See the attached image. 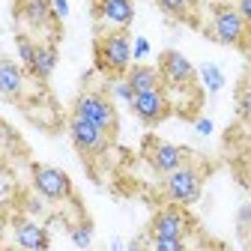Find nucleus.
Masks as SVG:
<instances>
[{
	"mask_svg": "<svg viewBox=\"0 0 251 251\" xmlns=\"http://www.w3.org/2000/svg\"><path fill=\"white\" fill-rule=\"evenodd\" d=\"M12 236H15V245H21L24 251H48V248H51L48 230H45L39 222H33V218H24V215L12 218Z\"/></svg>",
	"mask_w": 251,
	"mask_h": 251,
	"instance_id": "obj_12",
	"label": "nucleus"
},
{
	"mask_svg": "<svg viewBox=\"0 0 251 251\" xmlns=\"http://www.w3.org/2000/svg\"><path fill=\"white\" fill-rule=\"evenodd\" d=\"M123 78H126V84L135 90V96H138V93H147V90L165 87L159 66H147V63H135V66H129V72H126Z\"/></svg>",
	"mask_w": 251,
	"mask_h": 251,
	"instance_id": "obj_15",
	"label": "nucleus"
},
{
	"mask_svg": "<svg viewBox=\"0 0 251 251\" xmlns=\"http://www.w3.org/2000/svg\"><path fill=\"white\" fill-rule=\"evenodd\" d=\"M111 93L120 99V102H126V105H132V99H135V90L126 84V78H114V84H111Z\"/></svg>",
	"mask_w": 251,
	"mask_h": 251,
	"instance_id": "obj_22",
	"label": "nucleus"
},
{
	"mask_svg": "<svg viewBox=\"0 0 251 251\" xmlns=\"http://www.w3.org/2000/svg\"><path fill=\"white\" fill-rule=\"evenodd\" d=\"M201 192H203V174L195 165H188V162L165 176V198L171 203L192 206V203H198Z\"/></svg>",
	"mask_w": 251,
	"mask_h": 251,
	"instance_id": "obj_3",
	"label": "nucleus"
},
{
	"mask_svg": "<svg viewBox=\"0 0 251 251\" xmlns=\"http://www.w3.org/2000/svg\"><path fill=\"white\" fill-rule=\"evenodd\" d=\"M27 90V69L15 60H0V99L21 102Z\"/></svg>",
	"mask_w": 251,
	"mask_h": 251,
	"instance_id": "obj_13",
	"label": "nucleus"
},
{
	"mask_svg": "<svg viewBox=\"0 0 251 251\" xmlns=\"http://www.w3.org/2000/svg\"><path fill=\"white\" fill-rule=\"evenodd\" d=\"M111 251H126V245H123L120 239H114V242H111Z\"/></svg>",
	"mask_w": 251,
	"mask_h": 251,
	"instance_id": "obj_31",
	"label": "nucleus"
},
{
	"mask_svg": "<svg viewBox=\"0 0 251 251\" xmlns=\"http://www.w3.org/2000/svg\"><path fill=\"white\" fill-rule=\"evenodd\" d=\"M188 233H192V215L179 203L162 206L150 222V239H185Z\"/></svg>",
	"mask_w": 251,
	"mask_h": 251,
	"instance_id": "obj_5",
	"label": "nucleus"
},
{
	"mask_svg": "<svg viewBox=\"0 0 251 251\" xmlns=\"http://www.w3.org/2000/svg\"><path fill=\"white\" fill-rule=\"evenodd\" d=\"M69 236H72V242H75L78 248H90V245H93V227H90L87 222L72 225V227H69Z\"/></svg>",
	"mask_w": 251,
	"mask_h": 251,
	"instance_id": "obj_20",
	"label": "nucleus"
},
{
	"mask_svg": "<svg viewBox=\"0 0 251 251\" xmlns=\"http://www.w3.org/2000/svg\"><path fill=\"white\" fill-rule=\"evenodd\" d=\"M201 81H203V87L209 90V93H222V87H225V72L215 66V63H203L201 66Z\"/></svg>",
	"mask_w": 251,
	"mask_h": 251,
	"instance_id": "obj_18",
	"label": "nucleus"
},
{
	"mask_svg": "<svg viewBox=\"0 0 251 251\" xmlns=\"http://www.w3.org/2000/svg\"><path fill=\"white\" fill-rule=\"evenodd\" d=\"M72 114L87 120V123H93V126H99V129L108 132L111 138L117 132V108H114V102L108 96H102V93H96V90H84L75 99V105H72Z\"/></svg>",
	"mask_w": 251,
	"mask_h": 251,
	"instance_id": "obj_2",
	"label": "nucleus"
},
{
	"mask_svg": "<svg viewBox=\"0 0 251 251\" xmlns=\"http://www.w3.org/2000/svg\"><path fill=\"white\" fill-rule=\"evenodd\" d=\"M3 236H6V215L0 212V245H3Z\"/></svg>",
	"mask_w": 251,
	"mask_h": 251,
	"instance_id": "obj_30",
	"label": "nucleus"
},
{
	"mask_svg": "<svg viewBox=\"0 0 251 251\" xmlns=\"http://www.w3.org/2000/svg\"><path fill=\"white\" fill-rule=\"evenodd\" d=\"M147 162H150V168H152L155 174L168 176V174H174L176 168H182V165L188 162V152H185L182 147H176V144L150 141V147H147Z\"/></svg>",
	"mask_w": 251,
	"mask_h": 251,
	"instance_id": "obj_10",
	"label": "nucleus"
},
{
	"mask_svg": "<svg viewBox=\"0 0 251 251\" xmlns=\"http://www.w3.org/2000/svg\"><path fill=\"white\" fill-rule=\"evenodd\" d=\"M195 129H198V135H212L215 126H212L209 117H198V120H195Z\"/></svg>",
	"mask_w": 251,
	"mask_h": 251,
	"instance_id": "obj_25",
	"label": "nucleus"
},
{
	"mask_svg": "<svg viewBox=\"0 0 251 251\" xmlns=\"http://www.w3.org/2000/svg\"><path fill=\"white\" fill-rule=\"evenodd\" d=\"M129 108L144 126H159V123H165L171 117V96L165 93V87L147 90V93H138Z\"/></svg>",
	"mask_w": 251,
	"mask_h": 251,
	"instance_id": "obj_8",
	"label": "nucleus"
},
{
	"mask_svg": "<svg viewBox=\"0 0 251 251\" xmlns=\"http://www.w3.org/2000/svg\"><path fill=\"white\" fill-rule=\"evenodd\" d=\"M152 251H188L185 239H150Z\"/></svg>",
	"mask_w": 251,
	"mask_h": 251,
	"instance_id": "obj_23",
	"label": "nucleus"
},
{
	"mask_svg": "<svg viewBox=\"0 0 251 251\" xmlns=\"http://www.w3.org/2000/svg\"><path fill=\"white\" fill-rule=\"evenodd\" d=\"M57 45L54 42H39L36 45V57H33V66H30V75L36 81H48L57 69Z\"/></svg>",
	"mask_w": 251,
	"mask_h": 251,
	"instance_id": "obj_16",
	"label": "nucleus"
},
{
	"mask_svg": "<svg viewBox=\"0 0 251 251\" xmlns=\"http://www.w3.org/2000/svg\"><path fill=\"white\" fill-rule=\"evenodd\" d=\"M36 45L39 42H33L27 33H18L15 36V48H18V63L30 72V66H33V57H36Z\"/></svg>",
	"mask_w": 251,
	"mask_h": 251,
	"instance_id": "obj_17",
	"label": "nucleus"
},
{
	"mask_svg": "<svg viewBox=\"0 0 251 251\" xmlns=\"http://www.w3.org/2000/svg\"><path fill=\"white\" fill-rule=\"evenodd\" d=\"M159 72H162V84H168V87H174V90L192 87L195 78H198L195 63L188 60L182 51H174V48L159 54Z\"/></svg>",
	"mask_w": 251,
	"mask_h": 251,
	"instance_id": "obj_7",
	"label": "nucleus"
},
{
	"mask_svg": "<svg viewBox=\"0 0 251 251\" xmlns=\"http://www.w3.org/2000/svg\"><path fill=\"white\" fill-rule=\"evenodd\" d=\"M126 251H152V248H147V242L138 239V242H132V245H126Z\"/></svg>",
	"mask_w": 251,
	"mask_h": 251,
	"instance_id": "obj_29",
	"label": "nucleus"
},
{
	"mask_svg": "<svg viewBox=\"0 0 251 251\" xmlns=\"http://www.w3.org/2000/svg\"><path fill=\"white\" fill-rule=\"evenodd\" d=\"M96 15L111 24L114 30H126L135 21V3L132 0H99L96 3Z\"/></svg>",
	"mask_w": 251,
	"mask_h": 251,
	"instance_id": "obj_14",
	"label": "nucleus"
},
{
	"mask_svg": "<svg viewBox=\"0 0 251 251\" xmlns=\"http://www.w3.org/2000/svg\"><path fill=\"white\" fill-rule=\"evenodd\" d=\"M236 111H239V117L251 120V81H245L242 90H239V96H236Z\"/></svg>",
	"mask_w": 251,
	"mask_h": 251,
	"instance_id": "obj_21",
	"label": "nucleus"
},
{
	"mask_svg": "<svg viewBox=\"0 0 251 251\" xmlns=\"http://www.w3.org/2000/svg\"><path fill=\"white\" fill-rule=\"evenodd\" d=\"M150 54V42L144 39V36H138L135 42H132V60H144Z\"/></svg>",
	"mask_w": 251,
	"mask_h": 251,
	"instance_id": "obj_24",
	"label": "nucleus"
},
{
	"mask_svg": "<svg viewBox=\"0 0 251 251\" xmlns=\"http://www.w3.org/2000/svg\"><path fill=\"white\" fill-rule=\"evenodd\" d=\"M54 3V15H57V21H63L69 15V0H51Z\"/></svg>",
	"mask_w": 251,
	"mask_h": 251,
	"instance_id": "obj_27",
	"label": "nucleus"
},
{
	"mask_svg": "<svg viewBox=\"0 0 251 251\" xmlns=\"http://www.w3.org/2000/svg\"><path fill=\"white\" fill-rule=\"evenodd\" d=\"M155 3H159L162 12H168L174 18H188L195 9V0H155Z\"/></svg>",
	"mask_w": 251,
	"mask_h": 251,
	"instance_id": "obj_19",
	"label": "nucleus"
},
{
	"mask_svg": "<svg viewBox=\"0 0 251 251\" xmlns=\"http://www.w3.org/2000/svg\"><path fill=\"white\" fill-rule=\"evenodd\" d=\"M212 39L230 45V48H242L248 39V24L242 21L239 9L230 3H218L212 6Z\"/></svg>",
	"mask_w": 251,
	"mask_h": 251,
	"instance_id": "obj_4",
	"label": "nucleus"
},
{
	"mask_svg": "<svg viewBox=\"0 0 251 251\" xmlns=\"http://www.w3.org/2000/svg\"><path fill=\"white\" fill-rule=\"evenodd\" d=\"M33 192L42 198V201H66L72 198V179L66 171H60V168H51V165H33Z\"/></svg>",
	"mask_w": 251,
	"mask_h": 251,
	"instance_id": "obj_6",
	"label": "nucleus"
},
{
	"mask_svg": "<svg viewBox=\"0 0 251 251\" xmlns=\"http://www.w3.org/2000/svg\"><path fill=\"white\" fill-rule=\"evenodd\" d=\"M132 66V36L126 30H111L96 42V69L120 78Z\"/></svg>",
	"mask_w": 251,
	"mask_h": 251,
	"instance_id": "obj_1",
	"label": "nucleus"
},
{
	"mask_svg": "<svg viewBox=\"0 0 251 251\" xmlns=\"http://www.w3.org/2000/svg\"><path fill=\"white\" fill-rule=\"evenodd\" d=\"M15 18L30 30H48L57 21L51 0H15Z\"/></svg>",
	"mask_w": 251,
	"mask_h": 251,
	"instance_id": "obj_11",
	"label": "nucleus"
},
{
	"mask_svg": "<svg viewBox=\"0 0 251 251\" xmlns=\"http://www.w3.org/2000/svg\"><path fill=\"white\" fill-rule=\"evenodd\" d=\"M45 206H42V198L36 195V198H27V212H42Z\"/></svg>",
	"mask_w": 251,
	"mask_h": 251,
	"instance_id": "obj_28",
	"label": "nucleus"
},
{
	"mask_svg": "<svg viewBox=\"0 0 251 251\" xmlns=\"http://www.w3.org/2000/svg\"><path fill=\"white\" fill-rule=\"evenodd\" d=\"M0 251H24L21 245H0Z\"/></svg>",
	"mask_w": 251,
	"mask_h": 251,
	"instance_id": "obj_32",
	"label": "nucleus"
},
{
	"mask_svg": "<svg viewBox=\"0 0 251 251\" xmlns=\"http://www.w3.org/2000/svg\"><path fill=\"white\" fill-rule=\"evenodd\" d=\"M236 9H239L242 21H245V24H248V30H251V0H236Z\"/></svg>",
	"mask_w": 251,
	"mask_h": 251,
	"instance_id": "obj_26",
	"label": "nucleus"
},
{
	"mask_svg": "<svg viewBox=\"0 0 251 251\" xmlns=\"http://www.w3.org/2000/svg\"><path fill=\"white\" fill-rule=\"evenodd\" d=\"M69 135H72V144L78 147V152H84V155H102L111 147L108 132H102L99 126H93V123H87V120H81L75 114L69 120Z\"/></svg>",
	"mask_w": 251,
	"mask_h": 251,
	"instance_id": "obj_9",
	"label": "nucleus"
}]
</instances>
